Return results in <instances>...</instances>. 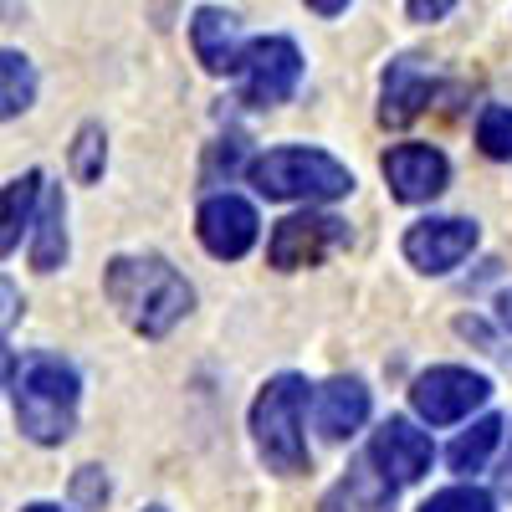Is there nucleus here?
<instances>
[{
	"mask_svg": "<svg viewBox=\"0 0 512 512\" xmlns=\"http://www.w3.org/2000/svg\"><path fill=\"white\" fill-rule=\"evenodd\" d=\"M36 205H41V175L26 169L21 180H11L0 190V256H11L26 236V226L36 221Z\"/></svg>",
	"mask_w": 512,
	"mask_h": 512,
	"instance_id": "obj_17",
	"label": "nucleus"
},
{
	"mask_svg": "<svg viewBox=\"0 0 512 512\" xmlns=\"http://www.w3.org/2000/svg\"><path fill=\"white\" fill-rule=\"evenodd\" d=\"M236 72H241V98L251 108H282L303 82V52L287 36H262V41H246Z\"/></svg>",
	"mask_w": 512,
	"mask_h": 512,
	"instance_id": "obj_5",
	"label": "nucleus"
},
{
	"mask_svg": "<svg viewBox=\"0 0 512 512\" xmlns=\"http://www.w3.org/2000/svg\"><path fill=\"white\" fill-rule=\"evenodd\" d=\"M497 436H502V420H497V415H482V420L472 425V431H461V436L451 441V451H446V461H451V472H461V477H472V472H482V461L492 456Z\"/></svg>",
	"mask_w": 512,
	"mask_h": 512,
	"instance_id": "obj_18",
	"label": "nucleus"
},
{
	"mask_svg": "<svg viewBox=\"0 0 512 512\" xmlns=\"http://www.w3.org/2000/svg\"><path fill=\"white\" fill-rule=\"evenodd\" d=\"M390 502H395V482H384L379 466L364 456L359 466H349V472L328 487L318 512H390Z\"/></svg>",
	"mask_w": 512,
	"mask_h": 512,
	"instance_id": "obj_15",
	"label": "nucleus"
},
{
	"mask_svg": "<svg viewBox=\"0 0 512 512\" xmlns=\"http://www.w3.org/2000/svg\"><path fill=\"white\" fill-rule=\"evenodd\" d=\"M195 231H200V246L210 256H221V262H241V256L256 246V210L241 200V195H210L195 216Z\"/></svg>",
	"mask_w": 512,
	"mask_h": 512,
	"instance_id": "obj_10",
	"label": "nucleus"
},
{
	"mask_svg": "<svg viewBox=\"0 0 512 512\" xmlns=\"http://www.w3.org/2000/svg\"><path fill=\"white\" fill-rule=\"evenodd\" d=\"M26 512H62V507H52V502H36V507H26Z\"/></svg>",
	"mask_w": 512,
	"mask_h": 512,
	"instance_id": "obj_29",
	"label": "nucleus"
},
{
	"mask_svg": "<svg viewBox=\"0 0 512 512\" xmlns=\"http://www.w3.org/2000/svg\"><path fill=\"white\" fill-rule=\"evenodd\" d=\"M103 159H108L103 128H98V123H82V134H77V144H72V175H77L82 185H93V180L103 175Z\"/></svg>",
	"mask_w": 512,
	"mask_h": 512,
	"instance_id": "obj_21",
	"label": "nucleus"
},
{
	"mask_svg": "<svg viewBox=\"0 0 512 512\" xmlns=\"http://www.w3.org/2000/svg\"><path fill=\"white\" fill-rule=\"evenodd\" d=\"M451 6H456V0H405L410 21H441V16H446Z\"/></svg>",
	"mask_w": 512,
	"mask_h": 512,
	"instance_id": "obj_23",
	"label": "nucleus"
},
{
	"mask_svg": "<svg viewBox=\"0 0 512 512\" xmlns=\"http://www.w3.org/2000/svg\"><path fill=\"white\" fill-rule=\"evenodd\" d=\"M364 420H369V390H364V379L338 374V379H328L323 390H318V431L328 441L354 436Z\"/></svg>",
	"mask_w": 512,
	"mask_h": 512,
	"instance_id": "obj_14",
	"label": "nucleus"
},
{
	"mask_svg": "<svg viewBox=\"0 0 512 512\" xmlns=\"http://www.w3.org/2000/svg\"><path fill=\"white\" fill-rule=\"evenodd\" d=\"M36 98V67L21 52H0V118L26 113Z\"/></svg>",
	"mask_w": 512,
	"mask_h": 512,
	"instance_id": "obj_19",
	"label": "nucleus"
},
{
	"mask_svg": "<svg viewBox=\"0 0 512 512\" xmlns=\"http://www.w3.org/2000/svg\"><path fill=\"white\" fill-rule=\"evenodd\" d=\"M384 180H390L395 200L420 205V200H436V195L446 190L451 164H446V154L431 149V144H400V149L384 154Z\"/></svg>",
	"mask_w": 512,
	"mask_h": 512,
	"instance_id": "obj_11",
	"label": "nucleus"
},
{
	"mask_svg": "<svg viewBox=\"0 0 512 512\" xmlns=\"http://www.w3.org/2000/svg\"><path fill=\"white\" fill-rule=\"evenodd\" d=\"M308 6H313L318 16H338V11H344V6H349V0H308Z\"/></svg>",
	"mask_w": 512,
	"mask_h": 512,
	"instance_id": "obj_26",
	"label": "nucleus"
},
{
	"mask_svg": "<svg viewBox=\"0 0 512 512\" xmlns=\"http://www.w3.org/2000/svg\"><path fill=\"white\" fill-rule=\"evenodd\" d=\"M344 241H349V226L338 216H313V210H303V216L277 221L267 256H272L277 272H297V267H318L323 256H333Z\"/></svg>",
	"mask_w": 512,
	"mask_h": 512,
	"instance_id": "obj_7",
	"label": "nucleus"
},
{
	"mask_svg": "<svg viewBox=\"0 0 512 512\" xmlns=\"http://www.w3.org/2000/svg\"><path fill=\"white\" fill-rule=\"evenodd\" d=\"M477 246V221L466 216H431L415 221L405 231V262L425 277H446L451 267H461Z\"/></svg>",
	"mask_w": 512,
	"mask_h": 512,
	"instance_id": "obj_8",
	"label": "nucleus"
},
{
	"mask_svg": "<svg viewBox=\"0 0 512 512\" xmlns=\"http://www.w3.org/2000/svg\"><path fill=\"white\" fill-rule=\"evenodd\" d=\"M6 379H11V354L0 349V384H6Z\"/></svg>",
	"mask_w": 512,
	"mask_h": 512,
	"instance_id": "obj_28",
	"label": "nucleus"
},
{
	"mask_svg": "<svg viewBox=\"0 0 512 512\" xmlns=\"http://www.w3.org/2000/svg\"><path fill=\"white\" fill-rule=\"evenodd\" d=\"M487 395H492L487 374H472L461 364H436L410 384V405L425 425H451L461 415H472L477 405H487Z\"/></svg>",
	"mask_w": 512,
	"mask_h": 512,
	"instance_id": "obj_6",
	"label": "nucleus"
},
{
	"mask_svg": "<svg viewBox=\"0 0 512 512\" xmlns=\"http://www.w3.org/2000/svg\"><path fill=\"white\" fill-rule=\"evenodd\" d=\"M420 512H497V502L482 487H446V492H436L431 502H425Z\"/></svg>",
	"mask_w": 512,
	"mask_h": 512,
	"instance_id": "obj_22",
	"label": "nucleus"
},
{
	"mask_svg": "<svg viewBox=\"0 0 512 512\" xmlns=\"http://www.w3.org/2000/svg\"><path fill=\"white\" fill-rule=\"evenodd\" d=\"M497 318H502V328L512 333V287L502 292V303H497Z\"/></svg>",
	"mask_w": 512,
	"mask_h": 512,
	"instance_id": "obj_27",
	"label": "nucleus"
},
{
	"mask_svg": "<svg viewBox=\"0 0 512 512\" xmlns=\"http://www.w3.org/2000/svg\"><path fill=\"white\" fill-rule=\"evenodd\" d=\"M431 93H436V77L425 72L415 57L390 62V67H384V82H379V123L384 128H405L410 118L425 113Z\"/></svg>",
	"mask_w": 512,
	"mask_h": 512,
	"instance_id": "obj_12",
	"label": "nucleus"
},
{
	"mask_svg": "<svg viewBox=\"0 0 512 512\" xmlns=\"http://www.w3.org/2000/svg\"><path fill=\"white\" fill-rule=\"evenodd\" d=\"M103 292L108 303L118 308V318L144 333V338H164L190 308H195V292L190 282L164 262V256L144 251V256H113L108 272H103Z\"/></svg>",
	"mask_w": 512,
	"mask_h": 512,
	"instance_id": "obj_1",
	"label": "nucleus"
},
{
	"mask_svg": "<svg viewBox=\"0 0 512 512\" xmlns=\"http://www.w3.org/2000/svg\"><path fill=\"white\" fill-rule=\"evenodd\" d=\"M431 456H436L431 436L415 431L405 415H390V420H384L379 431H374V441H369V461L379 466V477L395 482V487L420 482L425 472H431Z\"/></svg>",
	"mask_w": 512,
	"mask_h": 512,
	"instance_id": "obj_9",
	"label": "nucleus"
},
{
	"mask_svg": "<svg viewBox=\"0 0 512 512\" xmlns=\"http://www.w3.org/2000/svg\"><path fill=\"white\" fill-rule=\"evenodd\" d=\"M36 236H31V267L36 272H57L67 262V200L62 190H41L36 205Z\"/></svg>",
	"mask_w": 512,
	"mask_h": 512,
	"instance_id": "obj_16",
	"label": "nucleus"
},
{
	"mask_svg": "<svg viewBox=\"0 0 512 512\" xmlns=\"http://www.w3.org/2000/svg\"><path fill=\"white\" fill-rule=\"evenodd\" d=\"M303 405H308V384L297 379V374L267 379L262 395L251 400V441H256V456H262L267 472H277V477H303L308 472Z\"/></svg>",
	"mask_w": 512,
	"mask_h": 512,
	"instance_id": "obj_3",
	"label": "nucleus"
},
{
	"mask_svg": "<svg viewBox=\"0 0 512 512\" xmlns=\"http://www.w3.org/2000/svg\"><path fill=\"white\" fill-rule=\"evenodd\" d=\"M77 369L57 354H31L16 369V420L36 446H62L77 425Z\"/></svg>",
	"mask_w": 512,
	"mask_h": 512,
	"instance_id": "obj_2",
	"label": "nucleus"
},
{
	"mask_svg": "<svg viewBox=\"0 0 512 512\" xmlns=\"http://www.w3.org/2000/svg\"><path fill=\"white\" fill-rule=\"evenodd\" d=\"M190 47L200 57L205 72H236L241 67V52H246V41H241V21L231 11H216V6H200L195 21H190Z\"/></svg>",
	"mask_w": 512,
	"mask_h": 512,
	"instance_id": "obj_13",
	"label": "nucleus"
},
{
	"mask_svg": "<svg viewBox=\"0 0 512 512\" xmlns=\"http://www.w3.org/2000/svg\"><path fill=\"white\" fill-rule=\"evenodd\" d=\"M251 185L267 200H344L354 190L349 164L323 149H267L251 164Z\"/></svg>",
	"mask_w": 512,
	"mask_h": 512,
	"instance_id": "obj_4",
	"label": "nucleus"
},
{
	"mask_svg": "<svg viewBox=\"0 0 512 512\" xmlns=\"http://www.w3.org/2000/svg\"><path fill=\"white\" fill-rule=\"evenodd\" d=\"M497 492L512 497V431H507V451H502V461H497Z\"/></svg>",
	"mask_w": 512,
	"mask_h": 512,
	"instance_id": "obj_25",
	"label": "nucleus"
},
{
	"mask_svg": "<svg viewBox=\"0 0 512 512\" xmlns=\"http://www.w3.org/2000/svg\"><path fill=\"white\" fill-rule=\"evenodd\" d=\"M477 144H482L487 159H512V108H502V103L482 108V118H477Z\"/></svg>",
	"mask_w": 512,
	"mask_h": 512,
	"instance_id": "obj_20",
	"label": "nucleus"
},
{
	"mask_svg": "<svg viewBox=\"0 0 512 512\" xmlns=\"http://www.w3.org/2000/svg\"><path fill=\"white\" fill-rule=\"evenodd\" d=\"M149 512H164V507H149Z\"/></svg>",
	"mask_w": 512,
	"mask_h": 512,
	"instance_id": "obj_30",
	"label": "nucleus"
},
{
	"mask_svg": "<svg viewBox=\"0 0 512 512\" xmlns=\"http://www.w3.org/2000/svg\"><path fill=\"white\" fill-rule=\"evenodd\" d=\"M16 308H21L16 287H11V282H0V328H11V323H16Z\"/></svg>",
	"mask_w": 512,
	"mask_h": 512,
	"instance_id": "obj_24",
	"label": "nucleus"
}]
</instances>
